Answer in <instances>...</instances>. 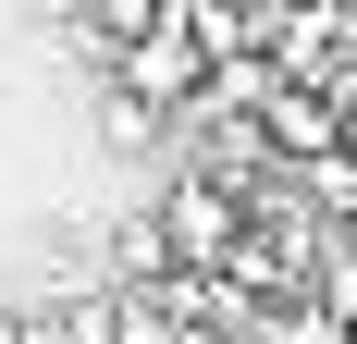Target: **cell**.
<instances>
[{"label":"cell","mask_w":357,"mask_h":344,"mask_svg":"<svg viewBox=\"0 0 357 344\" xmlns=\"http://www.w3.org/2000/svg\"><path fill=\"white\" fill-rule=\"evenodd\" d=\"M247 344H357V332L321 308V295H271V308L247 320Z\"/></svg>","instance_id":"cell-1"}]
</instances>
